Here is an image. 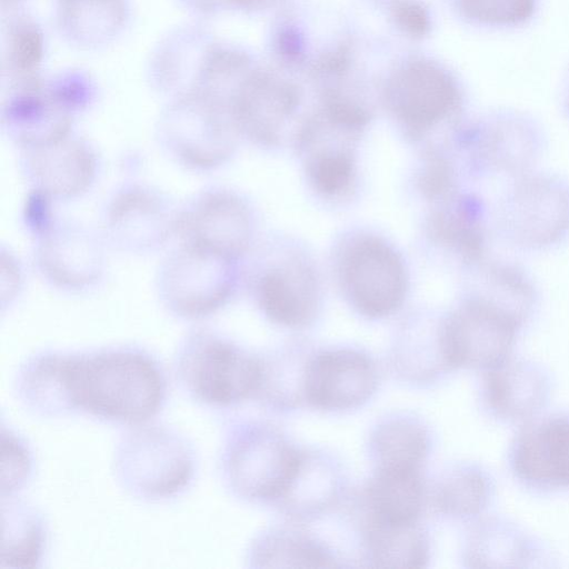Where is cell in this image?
<instances>
[{
    "mask_svg": "<svg viewBox=\"0 0 569 569\" xmlns=\"http://www.w3.org/2000/svg\"><path fill=\"white\" fill-rule=\"evenodd\" d=\"M117 475L132 495L147 499L170 497L191 480L194 458L190 446L173 431L141 426L119 443Z\"/></svg>",
    "mask_w": 569,
    "mask_h": 569,
    "instance_id": "52a82bcc",
    "label": "cell"
},
{
    "mask_svg": "<svg viewBox=\"0 0 569 569\" xmlns=\"http://www.w3.org/2000/svg\"><path fill=\"white\" fill-rule=\"evenodd\" d=\"M377 383L367 356L349 349L325 351L307 363L303 399L323 410L352 409L370 399Z\"/></svg>",
    "mask_w": 569,
    "mask_h": 569,
    "instance_id": "e0dca14e",
    "label": "cell"
},
{
    "mask_svg": "<svg viewBox=\"0 0 569 569\" xmlns=\"http://www.w3.org/2000/svg\"><path fill=\"white\" fill-rule=\"evenodd\" d=\"M236 259L182 242L162 261L158 291L163 305L184 319H200L221 308L236 283Z\"/></svg>",
    "mask_w": 569,
    "mask_h": 569,
    "instance_id": "ba28073f",
    "label": "cell"
},
{
    "mask_svg": "<svg viewBox=\"0 0 569 569\" xmlns=\"http://www.w3.org/2000/svg\"><path fill=\"white\" fill-rule=\"evenodd\" d=\"M176 372L197 401L228 407L257 392L261 361L209 330H197L180 346Z\"/></svg>",
    "mask_w": 569,
    "mask_h": 569,
    "instance_id": "277c9868",
    "label": "cell"
},
{
    "mask_svg": "<svg viewBox=\"0 0 569 569\" xmlns=\"http://www.w3.org/2000/svg\"><path fill=\"white\" fill-rule=\"evenodd\" d=\"M216 42L209 29L200 23L171 30L157 44L148 63L152 88L170 99L196 93Z\"/></svg>",
    "mask_w": 569,
    "mask_h": 569,
    "instance_id": "d6986e66",
    "label": "cell"
},
{
    "mask_svg": "<svg viewBox=\"0 0 569 569\" xmlns=\"http://www.w3.org/2000/svg\"><path fill=\"white\" fill-rule=\"evenodd\" d=\"M496 492L497 482L488 469L478 463H460L439 480L435 506L452 519L475 520L490 507Z\"/></svg>",
    "mask_w": 569,
    "mask_h": 569,
    "instance_id": "4316f807",
    "label": "cell"
},
{
    "mask_svg": "<svg viewBox=\"0 0 569 569\" xmlns=\"http://www.w3.org/2000/svg\"><path fill=\"white\" fill-rule=\"evenodd\" d=\"M493 230L522 252L550 250L569 237V180L535 170L513 178L493 208Z\"/></svg>",
    "mask_w": 569,
    "mask_h": 569,
    "instance_id": "3957f363",
    "label": "cell"
},
{
    "mask_svg": "<svg viewBox=\"0 0 569 569\" xmlns=\"http://www.w3.org/2000/svg\"><path fill=\"white\" fill-rule=\"evenodd\" d=\"M418 470L378 468L367 488L371 520L415 522L423 503Z\"/></svg>",
    "mask_w": 569,
    "mask_h": 569,
    "instance_id": "83f0119b",
    "label": "cell"
},
{
    "mask_svg": "<svg viewBox=\"0 0 569 569\" xmlns=\"http://www.w3.org/2000/svg\"><path fill=\"white\" fill-rule=\"evenodd\" d=\"M488 211L485 201L475 194H459L437 213L433 230L438 239L467 266L486 259Z\"/></svg>",
    "mask_w": 569,
    "mask_h": 569,
    "instance_id": "d4e9b609",
    "label": "cell"
},
{
    "mask_svg": "<svg viewBox=\"0 0 569 569\" xmlns=\"http://www.w3.org/2000/svg\"><path fill=\"white\" fill-rule=\"evenodd\" d=\"M342 280L352 305L367 317L392 313L402 303L407 276L402 260L387 243L366 238L348 250Z\"/></svg>",
    "mask_w": 569,
    "mask_h": 569,
    "instance_id": "7c38bea8",
    "label": "cell"
},
{
    "mask_svg": "<svg viewBox=\"0 0 569 569\" xmlns=\"http://www.w3.org/2000/svg\"><path fill=\"white\" fill-rule=\"evenodd\" d=\"M552 389L551 375L545 366L512 355L482 372L480 402L496 422L521 426L543 413Z\"/></svg>",
    "mask_w": 569,
    "mask_h": 569,
    "instance_id": "4fadbf2b",
    "label": "cell"
},
{
    "mask_svg": "<svg viewBox=\"0 0 569 569\" xmlns=\"http://www.w3.org/2000/svg\"><path fill=\"white\" fill-rule=\"evenodd\" d=\"M56 24L71 46L94 50L114 41L130 18L129 0H56Z\"/></svg>",
    "mask_w": 569,
    "mask_h": 569,
    "instance_id": "603a6c76",
    "label": "cell"
},
{
    "mask_svg": "<svg viewBox=\"0 0 569 569\" xmlns=\"http://www.w3.org/2000/svg\"><path fill=\"white\" fill-rule=\"evenodd\" d=\"M178 213L158 191L143 186L126 187L107 207L104 234L114 248L147 252L177 234Z\"/></svg>",
    "mask_w": 569,
    "mask_h": 569,
    "instance_id": "9a60e30c",
    "label": "cell"
},
{
    "mask_svg": "<svg viewBox=\"0 0 569 569\" xmlns=\"http://www.w3.org/2000/svg\"><path fill=\"white\" fill-rule=\"evenodd\" d=\"M177 234L182 242L237 260L250 243L251 213L238 196L221 189L206 190L179 210Z\"/></svg>",
    "mask_w": 569,
    "mask_h": 569,
    "instance_id": "5bb4252c",
    "label": "cell"
},
{
    "mask_svg": "<svg viewBox=\"0 0 569 569\" xmlns=\"http://www.w3.org/2000/svg\"><path fill=\"white\" fill-rule=\"evenodd\" d=\"M97 86L89 73L70 69L7 86L2 127L22 149L59 140L72 132L74 117L90 107Z\"/></svg>",
    "mask_w": 569,
    "mask_h": 569,
    "instance_id": "7a4b0ae2",
    "label": "cell"
},
{
    "mask_svg": "<svg viewBox=\"0 0 569 569\" xmlns=\"http://www.w3.org/2000/svg\"><path fill=\"white\" fill-rule=\"evenodd\" d=\"M237 133L228 109L202 93L170 99L157 124L168 153L194 170L221 166L234 149Z\"/></svg>",
    "mask_w": 569,
    "mask_h": 569,
    "instance_id": "5b68a950",
    "label": "cell"
},
{
    "mask_svg": "<svg viewBox=\"0 0 569 569\" xmlns=\"http://www.w3.org/2000/svg\"><path fill=\"white\" fill-rule=\"evenodd\" d=\"M559 101L565 117L569 120V62L561 78L559 89Z\"/></svg>",
    "mask_w": 569,
    "mask_h": 569,
    "instance_id": "8d00e7d4",
    "label": "cell"
},
{
    "mask_svg": "<svg viewBox=\"0 0 569 569\" xmlns=\"http://www.w3.org/2000/svg\"><path fill=\"white\" fill-rule=\"evenodd\" d=\"M460 18L481 30L509 32L537 18L541 0H451Z\"/></svg>",
    "mask_w": 569,
    "mask_h": 569,
    "instance_id": "836d02e7",
    "label": "cell"
},
{
    "mask_svg": "<svg viewBox=\"0 0 569 569\" xmlns=\"http://www.w3.org/2000/svg\"><path fill=\"white\" fill-rule=\"evenodd\" d=\"M472 296L493 307L522 330L536 316L540 295L530 274L520 266L505 260H482L475 267Z\"/></svg>",
    "mask_w": 569,
    "mask_h": 569,
    "instance_id": "7402d4cb",
    "label": "cell"
},
{
    "mask_svg": "<svg viewBox=\"0 0 569 569\" xmlns=\"http://www.w3.org/2000/svg\"><path fill=\"white\" fill-rule=\"evenodd\" d=\"M366 535L369 558L376 567L421 568L429 559L428 540L416 521L370 519Z\"/></svg>",
    "mask_w": 569,
    "mask_h": 569,
    "instance_id": "f546056e",
    "label": "cell"
},
{
    "mask_svg": "<svg viewBox=\"0 0 569 569\" xmlns=\"http://www.w3.org/2000/svg\"><path fill=\"white\" fill-rule=\"evenodd\" d=\"M56 367L63 415L82 411L109 422L139 425L154 417L166 401L160 365L138 348L56 352Z\"/></svg>",
    "mask_w": 569,
    "mask_h": 569,
    "instance_id": "6da1fadb",
    "label": "cell"
},
{
    "mask_svg": "<svg viewBox=\"0 0 569 569\" xmlns=\"http://www.w3.org/2000/svg\"><path fill=\"white\" fill-rule=\"evenodd\" d=\"M338 485L336 468L327 458L301 452L297 468L278 500L292 516H315L332 503Z\"/></svg>",
    "mask_w": 569,
    "mask_h": 569,
    "instance_id": "f1b7e54d",
    "label": "cell"
},
{
    "mask_svg": "<svg viewBox=\"0 0 569 569\" xmlns=\"http://www.w3.org/2000/svg\"><path fill=\"white\" fill-rule=\"evenodd\" d=\"M312 272L300 264L270 270L259 284V301L264 313L287 327H303L312 321L318 307Z\"/></svg>",
    "mask_w": 569,
    "mask_h": 569,
    "instance_id": "cb8c5ba5",
    "label": "cell"
},
{
    "mask_svg": "<svg viewBox=\"0 0 569 569\" xmlns=\"http://www.w3.org/2000/svg\"><path fill=\"white\" fill-rule=\"evenodd\" d=\"M46 53L41 24L19 9L2 12L1 79L11 86L40 76Z\"/></svg>",
    "mask_w": 569,
    "mask_h": 569,
    "instance_id": "484cf974",
    "label": "cell"
},
{
    "mask_svg": "<svg viewBox=\"0 0 569 569\" xmlns=\"http://www.w3.org/2000/svg\"><path fill=\"white\" fill-rule=\"evenodd\" d=\"M38 238L37 264L53 284L80 290L100 279L104 262L102 244L84 227L52 221Z\"/></svg>",
    "mask_w": 569,
    "mask_h": 569,
    "instance_id": "ac0fdd59",
    "label": "cell"
},
{
    "mask_svg": "<svg viewBox=\"0 0 569 569\" xmlns=\"http://www.w3.org/2000/svg\"><path fill=\"white\" fill-rule=\"evenodd\" d=\"M2 505L1 567H36L46 542L42 517L23 502Z\"/></svg>",
    "mask_w": 569,
    "mask_h": 569,
    "instance_id": "1f68e13d",
    "label": "cell"
},
{
    "mask_svg": "<svg viewBox=\"0 0 569 569\" xmlns=\"http://www.w3.org/2000/svg\"><path fill=\"white\" fill-rule=\"evenodd\" d=\"M428 435L420 423L397 418L381 423L371 437L378 468L419 469L428 452Z\"/></svg>",
    "mask_w": 569,
    "mask_h": 569,
    "instance_id": "d6a6232c",
    "label": "cell"
},
{
    "mask_svg": "<svg viewBox=\"0 0 569 569\" xmlns=\"http://www.w3.org/2000/svg\"><path fill=\"white\" fill-rule=\"evenodd\" d=\"M507 463L513 479L528 491L569 490V412L541 413L519 426Z\"/></svg>",
    "mask_w": 569,
    "mask_h": 569,
    "instance_id": "8fae6325",
    "label": "cell"
},
{
    "mask_svg": "<svg viewBox=\"0 0 569 569\" xmlns=\"http://www.w3.org/2000/svg\"><path fill=\"white\" fill-rule=\"evenodd\" d=\"M316 188L326 194L345 190L353 176V161L346 150H327L316 156L310 164Z\"/></svg>",
    "mask_w": 569,
    "mask_h": 569,
    "instance_id": "e575fe53",
    "label": "cell"
},
{
    "mask_svg": "<svg viewBox=\"0 0 569 569\" xmlns=\"http://www.w3.org/2000/svg\"><path fill=\"white\" fill-rule=\"evenodd\" d=\"M392 103L409 126L428 128L460 109L462 92L449 71L427 64V70H411L400 80L395 88Z\"/></svg>",
    "mask_w": 569,
    "mask_h": 569,
    "instance_id": "44dd1931",
    "label": "cell"
},
{
    "mask_svg": "<svg viewBox=\"0 0 569 569\" xmlns=\"http://www.w3.org/2000/svg\"><path fill=\"white\" fill-rule=\"evenodd\" d=\"M522 331L510 318L469 295L440 325L451 368L482 372L512 356Z\"/></svg>",
    "mask_w": 569,
    "mask_h": 569,
    "instance_id": "30bf717a",
    "label": "cell"
},
{
    "mask_svg": "<svg viewBox=\"0 0 569 569\" xmlns=\"http://www.w3.org/2000/svg\"><path fill=\"white\" fill-rule=\"evenodd\" d=\"M250 560L254 567L332 568L336 559L320 543L288 530H271L252 546Z\"/></svg>",
    "mask_w": 569,
    "mask_h": 569,
    "instance_id": "4dcf8cb0",
    "label": "cell"
},
{
    "mask_svg": "<svg viewBox=\"0 0 569 569\" xmlns=\"http://www.w3.org/2000/svg\"><path fill=\"white\" fill-rule=\"evenodd\" d=\"M300 455L274 430L243 426L229 436L222 455V470L238 496L249 500H278Z\"/></svg>",
    "mask_w": 569,
    "mask_h": 569,
    "instance_id": "9c48e42d",
    "label": "cell"
},
{
    "mask_svg": "<svg viewBox=\"0 0 569 569\" xmlns=\"http://www.w3.org/2000/svg\"><path fill=\"white\" fill-rule=\"evenodd\" d=\"M546 134L530 113L495 108L475 119L463 131L468 166L478 177H509L530 172L546 148Z\"/></svg>",
    "mask_w": 569,
    "mask_h": 569,
    "instance_id": "8992f818",
    "label": "cell"
},
{
    "mask_svg": "<svg viewBox=\"0 0 569 569\" xmlns=\"http://www.w3.org/2000/svg\"><path fill=\"white\" fill-rule=\"evenodd\" d=\"M21 166L34 191L67 200L93 183L98 161L93 148L72 132L59 140L22 149Z\"/></svg>",
    "mask_w": 569,
    "mask_h": 569,
    "instance_id": "2e32d148",
    "label": "cell"
},
{
    "mask_svg": "<svg viewBox=\"0 0 569 569\" xmlns=\"http://www.w3.org/2000/svg\"><path fill=\"white\" fill-rule=\"evenodd\" d=\"M178 2L199 17H211L231 8V0H178Z\"/></svg>",
    "mask_w": 569,
    "mask_h": 569,
    "instance_id": "d590c367",
    "label": "cell"
},
{
    "mask_svg": "<svg viewBox=\"0 0 569 569\" xmlns=\"http://www.w3.org/2000/svg\"><path fill=\"white\" fill-rule=\"evenodd\" d=\"M550 560L540 540L502 516L478 519L466 537L462 561L468 568H525Z\"/></svg>",
    "mask_w": 569,
    "mask_h": 569,
    "instance_id": "ffe728a7",
    "label": "cell"
}]
</instances>
